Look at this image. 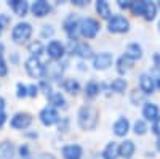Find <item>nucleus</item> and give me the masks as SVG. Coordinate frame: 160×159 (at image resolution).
Here are the masks:
<instances>
[{
    "label": "nucleus",
    "instance_id": "nucleus-28",
    "mask_svg": "<svg viewBox=\"0 0 160 159\" xmlns=\"http://www.w3.org/2000/svg\"><path fill=\"white\" fill-rule=\"evenodd\" d=\"M50 100H51V104L58 106V108H66V100L61 93H51Z\"/></svg>",
    "mask_w": 160,
    "mask_h": 159
},
{
    "label": "nucleus",
    "instance_id": "nucleus-2",
    "mask_svg": "<svg viewBox=\"0 0 160 159\" xmlns=\"http://www.w3.org/2000/svg\"><path fill=\"white\" fill-rule=\"evenodd\" d=\"M31 35H32V26L29 23H26V21H21L13 28L11 40L15 44H24L31 39Z\"/></svg>",
    "mask_w": 160,
    "mask_h": 159
},
{
    "label": "nucleus",
    "instance_id": "nucleus-36",
    "mask_svg": "<svg viewBox=\"0 0 160 159\" xmlns=\"http://www.w3.org/2000/svg\"><path fill=\"white\" fill-rule=\"evenodd\" d=\"M8 74V66H7V61L3 58V55H0V77H5Z\"/></svg>",
    "mask_w": 160,
    "mask_h": 159
},
{
    "label": "nucleus",
    "instance_id": "nucleus-38",
    "mask_svg": "<svg viewBox=\"0 0 160 159\" xmlns=\"http://www.w3.org/2000/svg\"><path fill=\"white\" fill-rule=\"evenodd\" d=\"M37 93H38V87L37 85H29L28 87V95L29 97H37Z\"/></svg>",
    "mask_w": 160,
    "mask_h": 159
},
{
    "label": "nucleus",
    "instance_id": "nucleus-3",
    "mask_svg": "<svg viewBox=\"0 0 160 159\" xmlns=\"http://www.w3.org/2000/svg\"><path fill=\"white\" fill-rule=\"evenodd\" d=\"M98 31H99V23L96 19H93V18H83L78 23V32L87 39L96 37Z\"/></svg>",
    "mask_w": 160,
    "mask_h": 159
},
{
    "label": "nucleus",
    "instance_id": "nucleus-8",
    "mask_svg": "<svg viewBox=\"0 0 160 159\" xmlns=\"http://www.w3.org/2000/svg\"><path fill=\"white\" fill-rule=\"evenodd\" d=\"M47 53H48V56L53 60V61H58L64 56V53H66V48L64 45L59 42V40H51L48 45H47Z\"/></svg>",
    "mask_w": 160,
    "mask_h": 159
},
{
    "label": "nucleus",
    "instance_id": "nucleus-44",
    "mask_svg": "<svg viewBox=\"0 0 160 159\" xmlns=\"http://www.w3.org/2000/svg\"><path fill=\"white\" fill-rule=\"evenodd\" d=\"M155 76H157V85H158V88H160V69H155Z\"/></svg>",
    "mask_w": 160,
    "mask_h": 159
},
{
    "label": "nucleus",
    "instance_id": "nucleus-43",
    "mask_svg": "<svg viewBox=\"0 0 160 159\" xmlns=\"http://www.w3.org/2000/svg\"><path fill=\"white\" fill-rule=\"evenodd\" d=\"M74 5H77V7H85V5H88V2H85V0H75Z\"/></svg>",
    "mask_w": 160,
    "mask_h": 159
},
{
    "label": "nucleus",
    "instance_id": "nucleus-16",
    "mask_svg": "<svg viewBox=\"0 0 160 159\" xmlns=\"http://www.w3.org/2000/svg\"><path fill=\"white\" fill-rule=\"evenodd\" d=\"M128 130H130V122H128V119L125 117H120L115 121L114 124V134L117 137H125L128 134Z\"/></svg>",
    "mask_w": 160,
    "mask_h": 159
},
{
    "label": "nucleus",
    "instance_id": "nucleus-35",
    "mask_svg": "<svg viewBox=\"0 0 160 159\" xmlns=\"http://www.w3.org/2000/svg\"><path fill=\"white\" fill-rule=\"evenodd\" d=\"M16 90H18V92H16V97H18V98H24V97H28V87H26L24 84H21V82H19V84L16 85Z\"/></svg>",
    "mask_w": 160,
    "mask_h": 159
},
{
    "label": "nucleus",
    "instance_id": "nucleus-42",
    "mask_svg": "<svg viewBox=\"0 0 160 159\" xmlns=\"http://www.w3.org/2000/svg\"><path fill=\"white\" fill-rule=\"evenodd\" d=\"M37 159H56L53 154H50V153H43V154H40Z\"/></svg>",
    "mask_w": 160,
    "mask_h": 159
},
{
    "label": "nucleus",
    "instance_id": "nucleus-24",
    "mask_svg": "<svg viewBox=\"0 0 160 159\" xmlns=\"http://www.w3.org/2000/svg\"><path fill=\"white\" fill-rule=\"evenodd\" d=\"M62 87H64L66 92H69V93H72V95H75L78 92V88H80V85H78V82L75 81V79H66Z\"/></svg>",
    "mask_w": 160,
    "mask_h": 159
},
{
    "label": "nucleus",
    "instance_id": "nucleus-33",
    "mask_svg": "<svg viewBox=\"0 0 160 159\" xmlns=\"http://www.w3.org/2000/svg\"><path fill=\"white\" fill-rule=\"evenodd\" d=\"M146 130H148V127H146V124L142 121H136L135 122V134L136 135H144Z\"/></svg>",
    "mask_w": 160,
    "mask_h": 159
},
{
    "label": "nucleus",
    "instance_id": "nucleus-27",
    "mask_svg": "<svg viewBox=\"0 0 160 159\" xmlns=\"http://www.w3.org/2000/svg\"><path fill=\"white\" fill-rule=\"evenodd\" d=\"M111 88H112L114 92H117V93H123L125 88H127V82H125V79H115V81H112Z\"/></svg>",
    "mask_w": 160,
    "mask_h": 159
},
{
    "label": "nucleus",
    "instance_id": "nucleus-30",
    "mask_svg": "<svg viewBox=\"0 0 160 159\" xmlns=\"http://www.w3.org/2000/svg\"><path fill=\"white\" fill-rule=\"evenodd\" d=\"M131 10L135 15H144L146 11V2H133L131 3Z\"/></svg>",
    "mask_w": 160,
    "mask_h": 159
},
{
    "label": "nucleus",
    "instance_id": "nucleus-40",
    "mask_svg": "<svg viewBox=\"0 0 160 159\" xmlns=\"http://www.w3.org/2000/svg\"><path fill=\"white\" fill-rule=\"evenodd\" d=\"M133 2H123V0H118V7L120 8H131Z\"/></svg>",
    "mask_w": 160,
    "mask_h": 159
},
{
    "label": "nucleus",
    "instance_id": "nucleus-31",
    "mask_svg": "<svg viewBox=\"0 0 160 159\" xmlns=\"http://www.w3.org/2000/svg\"><path fill=\"white\" fill-rule=\"evenodd\" d=\"M53 34H55V29H53L51 24H45L42 28V31H40V35L43 39H50V37H53Z\"/></svg>",
    "mask_w": 160,
    "mask_h": 159
},
{
    "label": "nucleus",
    "instance_id": "nucleus-19",
    "mask_svg": "<svg viewBox=\"0 0 160 159\" xmlns=\"http://www.w3.org/2000/svg\"><path fill=\"white\" fill-rule=\"evenodd\" d=\"M135 153V143L131 140H125L122 145L118 146V156H122L123 159H130Z\"/></svg>",
    "mask_w": 160,
    "mask_h": 159
},
{
    "label": "nucleus",
    "instance_id": "nucleus-6",
    "mask_svg": "<svg viewBox=\"0 0 160 159\" xmlns=\"http://www.w3.org/2000/svg\"><path fill=\"white\" fill-rule=\"evenodd\" d=\"M40 122H42L43 125L50 127L53 124L59 122V114L55 108H51V106H47V108H43L42 111H40Z\"/></svg>",
    "mask_w": 160,
    "mask_h": 159
},
{
    "label": "nucleus",
    "instance_id": "nucleus-48",
    "mask_svg": "<svg viewBox=\"0 0 160 159\" xmlns=\"http://www.w3.org/2000/svg\"><path fill=\"white\" fill-rule=\"evenodd\" d=\"M3 50H5V45H3V44H0V55L3 53Z\"/></svg>",
    "mask_w": 160,
    "mask_h": 159
},
{
    "label": "nucleus",
    "instance_id": "nucleus-39",
    "mask_svg": "<svg viewBox=\"0 0 160 159\" xmlns=\"http://www.w3.org/2000/svg\"><path fill=\"white\" fill-rule=\"evenodd\" d=\"M152 130H154V134L160 135V117H157L155 121H154V125H152Z\"/></svg>",
    "mask_w": 160,
    "mask_h": 159
},
{
    "label": "nucleus",
    "instance_id": "nucleus-46",
    "mask_svg": "<svg viewBox=\"0 0 160 159\" xmlns=\"http://www.w3.org/2000/svg\"><path fill=\"white\" fill-rule=\"evenodd\" d=\"M154 60H155L157 66H160V55H155V56H154Z\"/></svg>",
    "mask_w": 160,
    "mask_h": 159
},
{
    "label": "nucleus",
    "instance_id": "nucleus-18",
    "mask_svg": "<svg viewBox=\"0 0 160 159\" xmlns=\"http://www.w3.org/2000/svg\"><path fill=\"white\" fill-rule=\"evenodd\" d=\"M15 157V145L5 140L0 143V159H13Z\"/></svg>",
    "mask_w": 160,
    "mask_h": 159
},
{
    "label": "nucleus",
    "instance_id": "nucleus-15",
    "mask_svg": "<svg viewBox=\"0 0 160 159\" xmlns=\"http://www.w3.org/2000/svg\"><path fill=\"white\" fill-rule=\"evenodd\" d=\"M139 87H141V90L144 92L146 95L152 93L154 88H155L154 77H152L151 74H141V77H139Z\"/></svg>",
    "mask_w": 160,
    "mask_h": 159
},
{
    "label": "nucleus",
    "instance_id": "nucleus-1",
    "mask_svg": "<svg viewBox=\"0 0 160 159\" xmlns=\"http://www.w3.org/2000/svg\"><path fill=\"white\" fill-rule=\"evenodd\" d=\"M78 125L80 129L83 130H93L96 129L98 125V117H99V113L95 106H90V104H85L78 109Z\"/></svg>",
    "mask_w": 160,
    "mask_h": 159
},
{
    "label": "nucleus",
    "instance_id": "nucleus-14",
    "mask_svg": "<svg viewBox=\"0 0 160 159\" xmlns=\"http://www.w3.org/2000/svg\"><path fill=\"white\" fill-rule=\"evenodd\" d=\"M31 10H32V13H34V16H37V18H43V16H47L48 13H50L51 8H50L48 2H45V0H37V2L32 3Z\"/></svg>",
    "mask_w": 160,
    "mask_h": 159
},
{
    "label": "nucleus",
    "instance_id": "nucleus-34",
    "mask_svg": "<svg viewBox=\"0 0 160 159\" xmlns=\"http://www.w3.org/2000/svg\"><path fill=\"white\" fill-rule=\"evenodd\" d=\"M19 157L21 159H32L28 145H21V146H19Z\"/></svg>",
    "mask_w": 160,
    "mask_h": 159
},
{
    "label": "nucleus",
    "instance_id": "nucleus-25",
    "mask_svg": "<svg viewBox=\"0 0 160 159\" xmlns=\"http://www.w3.org/2000/svg\"><path fill=\"white\" fill-rule=\"evenodd\" d=\"M85 93H87V97H90V98H95V97L99 93V85H98L95 81L88 82L87 87H85Z\"/></svg>",
    "mask_w": 160,
    "mask_h": 159
},
{
    "label": "nucleus",
    "instance_id": "nucleus-26",
    "mask_svg": "<svg viewBox=\"0 0 160 159\" xmlns=\"http://www.w3.org/2000/svg\"><path fill=\"white\" fill-rule=\"evenodd\" d=\"M42 51H43V45H42V42H32L31 45H29V53L32 55V58H38L40 55H42Z\"/></svg>",
    "mask_w": 160,
    "mask_h": 159
},
{
    "label": "nucleus",
    "instance_id": "nucleus-23",
    "mask_svg": "<svg viewBox=\"0 0 160 159\" xmlns=\"http://www.w3.org/2000/svg\"><path fill=\"white\" fill-rule=\"evenodd\" d=\"M118 156V146H117V143H109L108 146L104 148L102 151V159H115Z\"/></svg>",
    "mask_w": 160,
    "mask_h": 159
},
{
    "label": "nucleus",
    "instance_id": "nucleus-50",
    "mask_svg": "<svg viewBox=\"0 0 160 159\" xmlns=\"http://www.w3.org/2000/svg\"><path fill=\"white\" fill-rule=\"evenodd\" d=\"M158 28H160V24H158Z\"/></svg>",
    "mask_w": 160,
    "mask_h": 159
},
{
    "label": "nucleus",
    "instance_id": "nucleus-22",
    "mask_svg": "<svg viewBox=\"0 0 160 159\" xmlns=\"http://www.w3.org/2000/svg\"><path fill=\"white\" fill-rule=\"evenodd\" d=\"M96 11L99 13L101 18L111 19V8H109L108 2H104V0H98V2H96Z\"/></svg>",
    "mask_w": 160,
    "mask_h": 159
},
{
    "label": "nucleus",
    "instance_id": "nucleus-41",
    "mask_svg": "<svg viewBox=\"0 0 160 159\" xmlns=\"http://www.w3.org/2000/svg\"><path fill=\"white\" fill-rule=\"evenodd\" d=\"M5 122H7V114L2 111V113H0V129L5 125Z\"/></svg>",
    "mask_w": 160,
    "mask_h": 159
},
{
    "label": "nucleus",
    "instance_id": "nucleus-45",
    "mask_svg": "<svg viewBox=\"0 0 160 159\" xmlns=\"http://www.w3.org/2000/svg\"><path fill=\"white\" fill-rule=\"evenodd\" d=\"M3 108H5V100H3V97H0V113L3 111Z\"/></svg>",
    "mask_w": 160,
    "mask_h": 159
},
{
    "label": "nucleus",
    "instance_id": "nucleus-47",
    "mask_svg": "<svg viewBox=\"0 0 160 159\" xmlns=\"http://www.w3.org/2000/svg\"><path fill=\"white\" fill-rule=\"evenodd\" d=\"M3 28H5V26H3V23L0 21V35H2V32H3Z\"/></svg>",
    "mask_w": 160,
    "mask_h": 159
},
{
    "label": "nucleus",
    "instance_id": "nucleus-17",
    "mask_svg": "<svg viewBox=\"0 0 160 159\" xmlns=\"http://www.w3.org/2000/svg\"><path fill=\"white\" fill-rule=\"evenodd\" d=\"M8 7H11V10L15 11L18 16H24L29 10V3L24 2V0H10Z\"/></svg>",
    "mask_w": 160,
    "mask_h": 159
},
{
    "label": "nucleus",
    "instance_id": "nucleus-5",
    "mask_svg": "<svg viewBox=\"0 0 160 159\" xmlns=\"http://www.w3.org/2000/svg\"><path fill=\"white\" fill-rule=\"evenodd\" d=\"M31 122H32V116L29 113H16L11 117L10 125L16 130H24L31 125Z\"/></svg>",
    "mask_w": 160,
    "mask_h": 159
},
{
    "label": "nucleus",
    "instance_id": "nucleus-37",
    "mask_svg": "<svg viewBox=\"0 0 160 159\" xmlns=\"http://www.w3.org/2000/svg\"><path fill=\"white\" fill-rule=\"evenodd\" d=\"M40 87L45 90V95H47V97H51V85L47 84V81H42V82H40Z\"/></svg>",
    "mask_w": 160,
    "mask_h": 159
},
{
    "label": "nucleus",
    "instance_id": "nucleus-29",
    "mask_svg": "<svg viewBox=\"0 0 160 159\" xmlns=\"http://www.w3.org/2000/svg\"><path fill=\"white\" fill-rule=\"evenodd\" d=\"M155 5L154 3H151V2H146V11H144V16H146V19H154L155 18Z\"/></svg>",
    "mask_w": 160,
    "mask_h": 159
},
{
    "label": "nucleus",
    "instance_id": "nucleus-21",
    "mask_svg": "<svg viewBox=\"0 0 160 159\" xmlns=\"http://www.w3.org/2000/svg\"><path fill=\"white\" fill-rule=\"evenodd\" d=\"M125 56H128L131 61H133V60H138V58L142 56V50H141V47H139L138 44H130V45L127 47Z\"/></svg>",
    "mask_w": 160,
    "mask_h": 159
},
{
    "label": "nucleus",
    "instance_id": "nucleus-20",
    "mask_svg": "<svg viewBox=\"0 0 160 159\" xmlns=\"http://www.w3.org/2000/svg\"><path fill=\"white\" fill-rule=\"evenodd\" d=\"M142 116L148 119V121H155V119L158 117V108H157V104L146 103L144 108H142Z\"/></svg>",
    "mask_w": 160,
    "mask_h": 159
},
{
    "label": "nucleus",
    "instance_id": "nucleus-4",
    "mask_svg": "<svg viewBox=\"0 0 160 159\" xmlns=\"http://www.w3.org/2000/svg\"><path fill=\"white\" fill-rule=\"evenodd\" d=\"M109 32H114V34H122V32H127L130 29V23L125 16H120V15H115L109 19Z\"/></svg>",
    "mask_w": 160,
    "mask_h": 159
},
{
    "label": "nucleus",
    "instance_id": "nucleus-32",
    "mask_svg": "<svg viewBox=\"0 0 160 159\" xmlns=\"http://www.w3.org/2000/svg\"><path fill=\"white\" fill-rule=\"evenodd\" d=\"M131 64V60L128 58V56H122V58H120L118 60V72H123L125 69H128V66Z\"/></svg>",
    "mask_w": 160,
    "mask_h": 159
},
{
    "label": "nucleus",
    "instance_id": "nucleus-10",
    "mask_svg": "<svg viewBox=\"0 0 160 159\" xmlns=\"http://www.w3.org/2000/svg\"><path fill=\"white\" fill-rule=\"evenodd\" d=\"M62 71L64 68H61V64L58 63H47L43 66V76H47L48 79H51V81H59V79L62 77Z\"/></svg>",
    "mask_w": 160,
    "mask_h": 159
},
{
    "label": "nucleus",
    "instance_id": "nucleus-9",
    "mask_svg": "<svg viewBox=\"0 0 160 159\" xmlns=\"http://www.w3.org/2000/svg\"><path fill=\"white\" fill-rule=\"evenodd\" d=\"M112 61H114V56L111 55V53L102 51V53H98V55L93 58V66H95V69L102 71V69H108L112 64Z\"/></svg>",
    "mask_w": 160,
    "mask_h": 159
},
{
    "label": "nucleus",
    "instance_id": "nucleus-7",
    "mask_svg": "<svg viewBox=\"0 0 160 159\" xmlns=\"http://www.w3.org/2000/svg\"><path fill=\"white\" fill-rule=\"evenodd\" d=\"M26 71H28V74L34 79H40L43 77V64L40 63L38 58H29L28 61H26Z\"/></svg>",
    "mask_w": 160,
    "mask_h": 159
},
{
    "label": "nucleus",
    "instance_id": "nucleus-12",
    "mask_svg": "<svg viewBox=\"0 0 160 159\" xmlns=\"http://www.w3.org/2000/svg\"><path fill=\"white\" fill-rule=\"evenodd\" d=\"M71 53L80 56V58H88V56H91V47L87 42H74V40H71Z\"/></svg>",
    "mask_w": 160,
    "mask_h": 159
},
{
    "label": "nucleus",
    "instance_id": "nucleus-49",
    "mask_svg": "<svg viewBox=\"0 0 160 159\" xmlns=\"http://www.w3.org/2000/svg\"><path fill=\"white\" fill-rule=\"evenodd\" d=\"M155 145H157V150H158V151H160V138H158V140H157V143H155Z\"/></svg>",
    "mask_w": 160,
    "mask_h": 159
},
{
    "label": "nucleus",
    "instance_id": "nucleus-11",
    "mask_svg": "<svg viewBox=\"0 0 160 159\" xmlns=\"http://www.w3.org/2000/svg\"><path fill=\"white\" fill-rule=\"evenodd\" d=\"M62 28H64L66 34L69 35L71 40H75V35H77V31H78V19H77V16L69 15L68 18L64 19V23H62Z\"/></svg>",
    "mask_w": 160,
    "mask_h": 159
},
{
    "label": "nucleus",
    "instance_id": "nucleus-13",
    "mask_svg": "<svg viewBox=\"0 0 160 159\" xmlns=\"http://www.w3.org/2000/svg\"><path fill=\"white\" fill-rule=\"evenodd\" d=\"M82 146L80 145H66L61 150V154L64 159H82Z\"/></svg>",
    "mask_w": 160,
    "mask_h": 159
}]
</instances>
